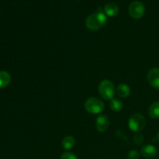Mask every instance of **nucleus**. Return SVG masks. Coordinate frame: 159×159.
I'll return each mask as SVG.
<instances>
[{
    "instance_id": "1",
    "label": "nucleus",
    "mask_w": 159,
    "mask_h": 159,
    "mask_svg": "<svg viewBox=\"0 0 159 159\" xmlns=\"http://www.w3.org/2000/svg\"><path fill=\"white\" fill-rule=\"evenodd\" d=\"M107 18L101 11L90 14L85 20V26L90 30H97L104 26L107 23Z\"/></svg>"
},
{
    "instance_id": "2",
    "label": "nucleus",
    "mask_w": 159,
    "mask_h": 159,
    "mask_svg": "<svg viewBox=\"0 0 159 159\" xmlns=\"http://www.w3.org/2000/svg\"><path fill=\"white\" fill-rule=\"evenodd\" d=\"M99 93L101 97L104 99L109 100L113 99L115 93H116V89H115L114 85L111 81L108 79L102 80L99 85Z\"/></svg>"
},
{
    "instance_id": "3",
    "label": "nucleus",
    "mask_w": 159,
    "mask_h": 159,
    "mask_svg": "<svg viewBox=\"0 0 159 159\" xmlns=\"http://www.w3.org/2000/svg\"><path fill=\"white\" fill-rule=\"evenodd\" d=\"M103 102L97 97L89 98L85 102V109L88 113L92 114H99L104 110Z\"/></svg>"
},
{
    "instance_id": "4",
    "label": "nucleus",
    "mask_w": 159,
    "mask_h": 159,
    "mask_svg": "<svg viewBox=\"0 0 159 159\" xmlns=\"http://www.w3.org/2000/svg\"><path fill=\"white\" fill-rule=\"evenodd\" d=\"M146 124V120L143 115L140 113L132 115L129 119L128 127L132 131L140 132L144 128Z\"/></svg>"
},
{
    "instance_id": "5",
    "label": "nucleus",
    "mask_w": 159,
    "mask_h": 159,
    "mask_svg": "<svg viewBox=\"0 0 159 159\" xmlns=\"http://www.w3.org/2000/svg\"><path fill=\"white\" fill-rule=\"evenodd\" d=\"M129 14L130 16L135 20H138L143 17L145 12V7L144 5L141 2L135 1L133 2L129 6L128 9Z\"/></svg>"
},
{
    "instance_id": "6",
    "label": "nucleus",
    "mask_w": 159,
    "mask_h": 159,
    "mask_svg": "<svg viewBox=\"0 0 159 159\" xmlns=\"http://www.w3.org/2000/svg\"><path fill=\"white\" fill-rule=\"evenodd\" d=\"M147 79L152 87L159 89V68H154L149 70Z\"/></svg>"
},
{
    "instance_id": "7",
    "label": "nucleus",
    "mask_w": 159,
    "mask_h": 159,
    "mask_svg": "<svg viewBox=\"0 0 159 159\" xmlns=\"http://www.w3.org/2000/svg\"><path fill=\"white\" fill-rule=\"evenodd\" d=\"M96 127L98 131L105 132L110 127V120L108 116L102 115L97 117L96 120Z\"/></svg>"
},
{
    "instance_id": "8",
    "label": "nucleus",
    "mask_w": 159,
    "mask_h": 159,
    "mask_svg": "<svg viewBox=\"0 0 159 159\" xmlns=\"http://www.w3.org/2000/svg\"><path fill=\"white\" fill-rule=\"evenodd\" d=\"M158 154L157 148L152 144H145L141 149V155L146 158H153Z\"/></svg>"
},
{
    "instance_id": "9",
    "label": "nucleus",
    "mask_w": 159,
    "mask_h": 159,
    "mask_svg": "<svg viewBox=\"0 0 159 159\" xmlns=\"http://www.w3.org/2000/svg\"><path fill=\"white\" fill-rule=\"evenodd\" d=\"M104 12L108 16H114L119 12V6L115 2H109L104 7Z\"/></svg>"
},
{
    "instance_id": "10",
    "label": "nucleus",
    "mask_w": 159,
    "mask_h": 159,
    "mask_svg": "<svg viewBox=\"0 0 159 159\" xmlns=\"http://www.w3.org/2000/svg\"><path fill=\"white\" fill-rule=\"evenodd\" d=\"M116 92L117 93L118 96H120V98H127L130 96V89L128 85L122 83L118 85Z\"/></svg>"
},
{
    "instance_id": "11",
    "label": "nucleus",
    "mask_w": 159,
    "mask_h": 159,
    "mask_svg": "<svg viewBox=\"0 0 159 159\" xmlns=\"http://www.w3.org/2000/svg\"><path fill=\"white\" fill-rule=\"evenodd\" d=\"M75 144V139L74 138V137L71 136V135H67L61 141L62 147L66 150L71 149L74 147Z\"/></svg>"
},
{
    "instance_id": "12",
    "label": "nucleus",
    "mask_w": 159,
    "mask_h": 159,
    "mask_svg": "<svg viewBox=\"0 0 159 159\" xmlns=\"http://www.w3.org/2000/svg\"><path fill=\"white\" fill-rule=\"evenodd\" d=\"M11 82V76L7 71H0V89L6 88Z\"/></svg>"
},
{
    "instance_id": "13",
    "label": "nucleus",
    "mask_w": 159,
    "mask_h": 159,
    "mask_svg": "<svg viewBox=\"0 0 159 159\" xmlns=\"http://www.w3.org/2000/svg\"><path fill=\"white\" fill-rule=\"evenodd\" d=\"M149 116L152 119H158L159 118V101L154 102L149 107L148 110Z\"/></svg>"
},
{
    "instance_id": "14",
    "label": "nucleus",
    "mask_w": 159,
    "mask_h": 159,
    "mask_svg": "<svg viewBox=\"0 0 159 159\" xmlns=\"http://www.w3.org/2000/svg\"><path fill=\"white\" fill-rule=\"evenodd\" d=\"M110 107L113 111L114 112H120L122 110L123 107V102H121L120 99H112L110 102Z\"/></svg>"
},
{
    "instance_id": "15",
    "label": "nucleus",
    "mask_w": 159,
    "mask_h": 159,
    "mask_svg": "<svg viewBox=\"0 0 159 159\" xmlns=\"http://www.w3.org/2000/svg\"><path fill=\"white\" fill-rule=\"evenodd\" d=\"M61 159H78L77 156L71 152H65L61 156Z\"/></svg>"
},
{
    "instance_id": "16",
    "label": "nucleus",
    "mask_w": 159,
    "mask_h": 159,
    "mask_svg": "<svg viewBox=\"0 0 159 159\" xmlns=\"http://www.w3.org/2000/svg\"><path fill=\"white\" fill-rule=\"evenodd\" d=\"M139 156L140 154L138 153L137 151L134 150L130 151L128 153V155H127V158H128V159H138L139 158Z\"/></svg>"
},
{
    "instance_id": "17",
    "label": "nucleus",
    "mask_w": 159,
    "mask_h": 159,
    "mask_svg": "<svg viewBox=\"0 0 159 159\" xmlns=\"http://www.w3.org/2000/svg\"><path fill=\"white\" fill-rule=\"evenodd\" d=\"M134 141L135 144H142L143 141H144V138L141 134H136L134 138Z\"/></svg>"
},
{
    "instance_id": "18",
    "label": "nucleus",
    "mask_w": 159,
    "mask_h": 159,
    "mask_svg": "<svg viewBox=\"0 0 159 159\" xmlns=\"http://www.w3.org/2000/svg\"><path fill=\"white\" fill-rule=\"evenodd\" d=\"M157 139H158V141H159V132L158 133V135H157Z\"/></svg>"
}]
</instances>
